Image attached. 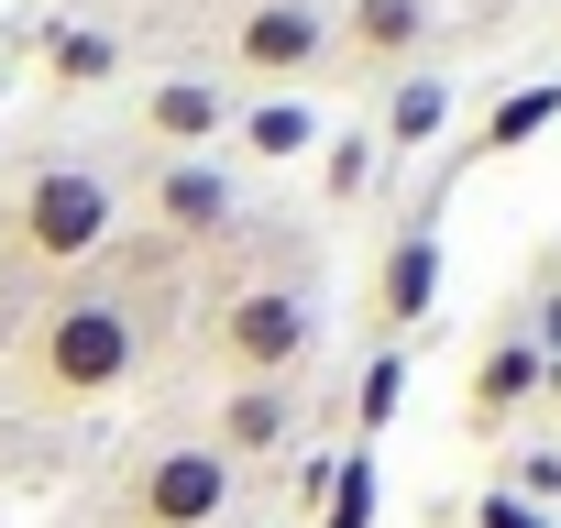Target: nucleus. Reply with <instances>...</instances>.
<instances>
[{"instance_id": "obj_11", "label": "nucleus", "mask_w": 561, "mask_h": 528, "mask_svg": "<svg viewBox=\"0 0 561 528\" xmlns=\"http://www.w3.org/2000/svg\"><path fill=\"white\" fill-rule=\"evenodd\" d=\"M144 133H154L165 154H198L209 133H231V111H220V89H198V78H165V89H144Z\"/></svg>"}, {"instance_id": "obj_3", "label": "nucleus", "mask_w": 561, "mask_h": 528, "mask_svg": "<svg viewBox=\"0 0 561 528\" xmlns=\"http://www.w3.org/2000/svg\"><path fill=\"white\" fill-rule=\"evenodd\" d=\"M0 220H12V242L34 264H89L111 242V220H122V187L100 165H34L12 198H0Z\"/></svg>"}, {"instance_id": "obj_1", "label": "nucleus", "mask_w": 561, "mask_h": 528, "mask_svg": "<svg viewBox=\"0 0 561 528\" xmlns=\"http://www.w3.org/2000/svg\"><path fill=\"white\" fill-rule=\"evenodd\" d=\"M133 375H144V309H133L122 287H89V298L45 309V331H34V386H45L56 408L122 397Z\"/></svg>"}, {"instance_id": "obj_5", "label": "nucleus", "mask_w": 561, "mask_h": 528, "mask_svg": "<svg viewBox=\"0 0 561 528\" xmlns=\"http://www.w3.org/2000/svg\"><path fill=\"white\" fill-rule=\"evenodd\" d=\"M320 56H331V12H320V0H253V12L231 23V67L264 78V89L309 78Z\"/></svg>"}, {"instance_id": "obj_15", "label": "nucleus", "mask_w": 561, "mask_h": 528, "mask_svg": "<svg viewBox=\"0 0 561 528\" xmlns=\"http://www.w3.org/2000/svg\"><path fill=\"white\" fill-rule=\"evenodd\" d=\"M45 78H56V89H111V78H122V34H100V23H78V34H56V56H45Z\"/></svg>"}, {"instance_id": "obj_13", "label": "nucleus", "mask_w": 561, "mask_h": 528, "mask_svg": "<svg viewBox=\"0 0 561 528\" xmlns=\"http://www.w3.org/2000/svg\"><path fill=\"white\" fill-rule=\"evenodd\" d=\"M440 122H451V78L408 67V78H397V100H386V144H397V154H419V144L440 133Z\"/></svg>"}, {"instance_id": "obj_18", "label": "nucleus", "mask_w": 561, "mask_h": 528, "mask_svg": "<svg viewBox=\"0 0 561 528\" xmlns=\"http://www.w3.org/2000/svg\"><path fill=\"white\" fill-rule=\"evenodd\" d=\"M506 495H528V506H550V495H561V451H517V473H506Z\"/></svg>"}, {"instance_id": "obj_4", "label": "nucleus", "mask_w": 561, "mask_h": 528, "mask_svg": "<svg viewBox=\"0 0 561 528\" xmlns=\"http://www.w3.org/2000/svg\"><path fill=\"white\" fill-rule=\"evenodd\" d=\"M220 506H231V462L209 440H176L133 473V528H209Z\"/></svg>"}, {"instance_id": "obj_20", "label": "nucleus", "mask_w": 561, "mask_h": 528, "mask_svg": "<svg viewBox=\"0 0 561 528\" xmlns=\"http://www.w3.org/2000/svg\"><path fill=\"white\" fill-rule=\"evenodd\" d=\"M364 176H375V144H364V133H342V144H331V198H353Z\"/></svg>"}, {"instance_id": "obj_21", "label": "nucleus", "mask_w": 561, "mask_h": 528, "mask_svg": "<svg viewBox=\"0 0 561 528\" xmlns=\"http://www.w3.org/2000/svg\"><path fill=\"white\" fill-rule=\"evenodd\" d=\"M528 342H539V353H561V287L539 298V331H528Z\"/></svg>"}, {"instance_id": "obj_2", "label": "nucleus", "mask_w": 561, "mask_h": 528, "mask_svg": "<svg viewBox=\"0 0 561 528\" xmlns=\"http://www.w3.org/2000/svg\"><path fill=\"white\" fill-rule=\"evenodd\" d=\"M209 353L231 364V386H287L309 353H320V298L287 287V276H253L209 309Z\"/></svg>"}, {"instance_id": "obj_22", "label": "nucleus", "mask_w": 561, "mask_h": 528, "mask_svg": "<svg viewBox=\"0 0 561 528\" xmlns=\"http://www.w3.org/2000/svg\"><path fill=\"white\" fill-rule=\"evenodd\" d=\"M539 397H561V353H550V375H539Z\"/></svg>"}, {"instance_id": "obj_9", "label": "nucleus", "mask_w": 561, "mask_h": 528, "mask_svg": "<svg viewBox=\"0 0 561 528\" xmlns=\"http://www.w3.org/2000/svg\"><path fill=\"white\" fill-rule=\"evenodd\" d=\"M539 375H550V353L528 342V331H506V342H484V364H473V397H462V418L473 429H506L528 397H539Z\"/></svg>"}, {"instance_id": "obj_10", "label": "nucleus", "mask_w": 561, "mask_h": 528, "mask_svg": "<svg viewBox=\"0 0 561 528\" xmlns=\"http://www.w3.org/2000/svg\"><path fill=\"white\" fill-rule=\"evenodd\" d=\"M331 45L364 56V67H408L430 45V0H353V12L331 23Z\"/></svg>"}, {"instance_id": "obj_6", "label": "nucleus", "mask_w": 561, "mask_h": 528, "mask_svg": "<svg viewBox=\"0 0 561 528\" xmlns=\"http://www.w3.org/2000/svg\"><path fill=\"white\" fill-rule=\"evenodd\" d=\"M144 209H154L176 242H220V231L242 220V198H231V176H220L209 154H165V165L144 176Z\"/></svg>"}, {"instance_id": "obj_8", "label": "nucleus", "mask_w": 561, "mask_h": 528, "mask_svg": "<svg viewBox=\"0 0 561 528\" xmlns=\"http://www.w3.org/2000/svg\"><path fill=\"white\" fill-rule=\"evenodd\" d=\"M287 440H298V386H231L220 397V429H209L220 462H264V451H287Z\"/></svg>"}, {"instance_id": "obj_7", "label": "nucleus", "mask_w": 561, "mask_h": 528, "mask_svg": "<svg viewBox=\"0 0 561 528\" xmlns=\"http://www.w3.org/2000/svg\"><path fill=\"white\" fill-rule=\"evenodd\" d=\"M430 309H440V231L408 220V231L386 242V264H375V320H386V331H419Z\"/></svg>"}, {"instance_id": "obj_14", "label": "nucleus", "mask_w": 561, "mask_h": 528, "mask_svg": "<svg viewBox=\"0 0 561 528\" xmlns=\"http://www.w3.org/2000/svg\"><path fill=\"white\" fill-rule=\"evenodd\" d=\"M550 122H561V78H539V89H506V100L484 111V133H473V144H484V154H517V144H539Z\"/></svg>"}, {"instance_id": "obj_12", "label": "nucleus", "mask_w": 561, "mask_h": 528, "mask_svg": "<svg viewBox=\"0 0 561 528\" xmlns=\"http://www.w3.org/2000/svg\"><path fill=\"white\" fill-rule=\"evenodd\" d=\"M231 133H242V154L287 165V154H309V144H320V111H309V100H253V111H242Z\"/></svg>"}, {"instance_id": "obj_17", "label": "nucleus", "mask_w": 561, "mask_h": 528, "mask_svg": "<svg viewBox=\"0 0 561 528\" xmlns=\"http://www.w3.org/2000/svg\"><path fill=\"white\" fill-rule=\"evenodd\" d=\"M397 397H408V353H375L364 364V397H353V451H375V429L397 418Z\"/></svg>"}, {"instance_id": "obj_19", "label": "nucleus", "mask_w": 561, "mask_h": 528, "mask_svg": "<svg viewBox=\"0 0 561 528\" xmlns=\"http://www.w3.org/2000/svg\"><path fill=\"white\" fill-rule=\"evenodd\" d=\"M473 528H550V506H528V495H506V484H484V506H473Z\"/></svg>"}, {"instance_id": "obj_16", "label": "nucleus", "mask_w": 561, "mask_h": 528, "mask_svg": "<svg viewBox=\"0 0 561 528\" xmlns=\"http://www.w3.org/2000/svg\"><path fill=\"white\" fill-rule=\"evenodd\" d=\"M320 528H375V451H342L320 484Z\"/></svg>"}]
</instances>
